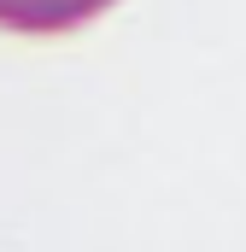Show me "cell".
I'll use <instances>...</instances> for the list:
<instances>
[{
    "label": "cell",
    "instance_id": "1",
    "mask_svg": "<svg viewBox=\"0 0 246 252\" xmlns=\"http://www.w3.org/2000/svg\"><path fill=\"white\" fill-rule=\"evenodd\" d=\"M118 0H0V30L6 35H70L106 18Z\"/></svg>",
    "mask_w": 246,
    "mask_h": 252
}]
</instances>
